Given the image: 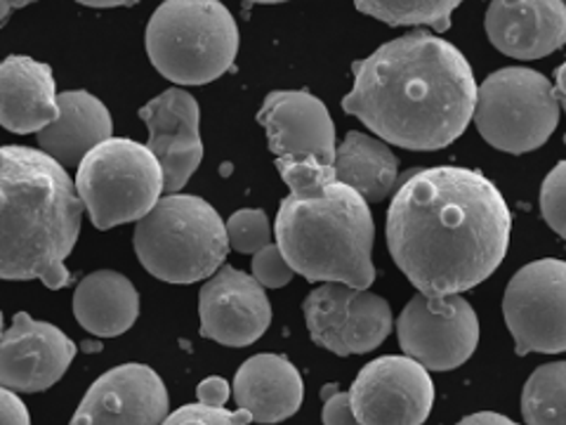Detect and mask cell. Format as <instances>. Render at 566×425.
Listing matches in <instances>:
<instances>
[{
	"instance_id": "1",
	"label": "cell",
	"mask_w": 566,
	"mask_h": 425,
	"mask_svg": "<svg viewBox=\"0 0 566 425\" xmlns=\"http://www.w3.org/2000/svg\"><path fill=\"white\" fill-rule=\"evenodd\" d=\"M512 212L480 173L437 166L411 173L387 210V246L397 268L424 296L480 287L507 253Z\"/></svg>"
},
{
	"instance_id": "2",
	"label": "cell",
	"mask_w": 566,
	"mask_h": 425,
	"mask_svg": "<svg viewBox=\"0 0 566 425\" xmlns=\"http://www.w3.org/2000/svg\"><path fill=\"white\" fill-rule=\"evenodd\" d=\"M354 87L343 110L387 145L444 149L474 116L476 81L453 43L428 31L406 33L354 62Z\"/></svg>"
},
{
	"instance_id": "3",
	"label": "cell",
	"mask_w": 566,
	"mask_h": 425,
	"mask_svg": "<svg viewBox=\"0 0 566 425\" xmlns=\"http://www.w3.org/2000/svg\"><path fill=\"white\" fill-rule=\"evenodd\" d=\"M83 201L66 168L43 149L0 147V279L66 289L64 260L81 235Z\"/></svg>"
},
{
	"instance_id": "4",
	"label": "cell",
	"mask_w": 566,
	"mask_h": 425,
	"mask_svg": "<svg viewBox=\"0 0 566 425\" xmlns=\"http://www.w3.org/2000/svg\"><path fill=\"white\" fill-rule=\"evenodd\" d=\"M274 235L291 268L307 281H340L368 289L376 281V225L357 189L335 180L314 197L289 194L281 201Z\"/></svg>"
},
{
	"instance_id": "5",
	"label": "cell",
	"mask_w": 566,
	"mask_h": 425,
	"mask_svg": "<svg viewBox=\"0 0 566 425\" xmlns=\"http://www.w3.org/2000/svg\"><path fill=\"white\" fill-rule=\"evenodd\" d=\"M135 253L149 274L193 283L220 270L229 251L227 225L201 197L166 194L135 227Z\"/></svg>"
},
{
	"instance_id": "6",
	"label": "cell",
	"mask_w": 566,
	"mask_h": 425,
	"mask_svg": "<svg viewBox=\"0 0 566 425\" xmlns=\"http://www.w3.org/2000/svg\"><path fill=\"white\" fill-rule=\"evenodd\" d=\"M147 55L164 79L206 85L232 69L239 29L220 0H164L147 24Z\"/></svg>"
},
{
	"instance_id": "7",
	"label": "cell",
	"mask_w": 566,
	"mask_h": 425,
	"mask_svg": "<svg viewBox=\"0 0 566 425\" xmlns=\"http://www.w3.org/2000/svg\"><path fill=\"white\" fill-rule=\"evenodd\" d=\"M78 197L97 229L137 222L164 194V168L147 145L109 137L87 152L76 173Z\"/></svg>"
},
{
	"instance_id": "8",
	"label": "cell",
	"mask_w": 566,
	"mask_h": 425,
	"mask_svg": "<svg viewBox=\"0 0 566 425\" xmlns=\"http://www.w3.org/2000/svg\"><path fill=\"white\" fill-rule=\"evenodd\" d=\"M559 97L543 74L507 66L476 87L474 126L491 147L526 154L543 147L559 123Z\"/></svg>"
},
{
	"instance_id": "9",
	"label": "cell",
	"mask_w": 566,
	"mask_h": 425,
	"mask_svg": "<svg viewBox=\"0 0 566 425\" xmlns=\"http://www.w3.org/2000/svg\"><path fill=\"white\" fill-rule=\"evenodd\" d=\"M503 314L520 357L566 352V260L543 258L522 268L507 283Z\"/></svg>"
},
{
	"instance_id": "10",
	"label": "cell",
	"mask_w": 566,
	"mask_h": 425,
	"mask_svg": "<svg viewBox=\"0 0 566 425\" xmlns=\"http://www.w3.org/2000/svg\"><path fill=\"white\" fill-rule=\"evenodd\" d=\"M397 335L403 354L428 371L463 366L480 343V319L460 293L418 296L397 319Z\"/></svg>"
},
{
	"instance_id": "11",
	"label": "cell",
	"mask_w": 566,
	"mask_h": 425,
	"mask_svg": "<svg viewBox=\"0 0 566 425\" xmlns=\"http://www.w3.org/2000/svg\"><path fill=\"white\" fill-rule=\"evenodd\" d=\"M303 312L312 341L340 357L376 350L392 331L385 298L340 281H322L305 298Z\"/></svg>"
},
{
	"instance_id": "12",
	"label": "cell",
	"mask_w": 566,
	"mask_h": 425,
	"mask_svg": "<svg viewBox=\"0 0 566 425\" xmlns=\"http://www.w3.org/2000/svg\"><path fill=\"white\" fill-rule=\"evenodd\" d=\"M352 410L361 425L424 423L434 406V383L409 354L368 362L352 387Z\"/></svg>"
},
{
	"instance_id": "13",
	"label": "cell",
	"mask_w": 566,
	"mask_h": 425,
	"mask_svg": "<svg viewBox=\"0 0 566 425\" xmlns=\"http://www.w3.org/2000/svg\"><path fill=\"white\" fill-rule=\"evenodd\" d=\"M201 335L229 348L260 341L272 324V305L262 283L232 265H220L199 293Z\"/></svg>"
},
{
	"instance_id": "14",
	"label": "cell",
	"mask_w": 566,
	"mask_h": 425,
	"mask_svg": "<svg viewBox=\"0 0 566 425\" xmlns=\"http://www.w3.org/2000/svg\"><path fill=\"white\" fill-rule=\"evenodd\" d=\"M76 357V343L55 324L17 312L0 335V385L14 393H43L55 385Z\"/></svg>"
},
{
	"instance_id": "15",
	"label": "cell",
	"mask_w": 566,
	"mask_h": 425,
	"mask_svg": "<svg viewBox=\"0 0 566 425\" xmlns=\"http://www.w3.org/2000/svg\"><path fill=\"white\" fill-rule=\"evenodd\" d=\"M149 128V149L164 168V191H180L203 158L199 104L182 87H170L139 110Z\"/></svg>"
},
{
	"instance_id": "16",
	"label": "cell",
	"mask_w": 566,
	"mask_h": 425,
	"mask_svg": "<svg viewBox=\"0 0 566 425\" xmlns=\"http://www.w3.org/2000/svg\"><path fill=\"white\" fill-rule=\"evenodd\" d=\"M168 393L161 376L145 364H120L87 390L71 423H164Z\"/></svg>"
},
{
	"instance_id": "17",
	"label": "cell",
	"mask_w": 566,
	"mask_h": 425,
	"mask_svg": "<svg viewBox=\"0 0 566 425\" xmlns=\"http://www.w3.org/2000/svg\"><path fill=\"white\" fill-rule=\"evenodd\" d=\"M484 24L493 48L515 60H541L566 45L564 0H491Z\"/></svg>"
},
{
	"instance_id": "18",
	"label": "cell",
	"mask_w": 566,
	"mask_h": 425,
	"mask_svg": "<svg viewBox=\"0 0 566 425\" xmlns=\"http://www.w3.org/2000/svg\"><path fill=\"white\" fill-rule=\"evenodd\" d=\"M258 121L268 131L276 156L314 154L324 164L335 162V126L326 104L307 91H274L264 97Z\"/></svg>"
},
{
	"instance_id": "19",
	"label": "cell",
	"mask_w": 566,
	"mask_h": 425,
	"mask_svg": "<svg viewBox=\"0 0 566 425\" xmlns=\"http://www.w3.org/2000/svg\"><path fill=\"white\" fill-rule=\"evenodd\" d=\"M60 116L52 69L33 58L0 62V126L17 135L39 133Z\"/></svg>"
},
{
	"instance_id": "20",
	"label": "cell",
	"mask_w": 566,
	"mask_h": 425,
	"mask_svg": "<svg viewBox=\"0 0 566 425\" xmlns=\"http://www.w3.org/2000/svg\"><path fill=\"white\" fill-rule=\"evenodd\" d=\"M234 400L258 423H279L297 414L305 400L300 371L281 354L262 352L243 362L234 379Z\"/></svg>"
},
{
	"instance_id": "21",
	"label": "cell",
	"mask_w": 566,
	"mask_h": 425,
	"mask_svg": "<svg viewBox=\"0 0 566 425\" xmlns=\"http://www.w3.org/2000/svg\"><path fill=\"white\" fill-rule=\"evenodd\" d=\"M57 106L60 116L35 133L39 147L64 168H76L87 152L112 137V114L102 100L87 91L60 93Z\"/></svg>"
},
{
	"instance_id": "22",
	"label": "cell",
	"mask_w": 566,
	"mask_h": 425,
	"mask_svg": "<svg viewBox=\"0 0 566 425\" xmlns=\"http://www.w3.org/2000/svg\"><path fill=\"white\" fill-rule=\"evenodd\" d=\"M74 314L87 333L116 339L137 322L139 293L128 277L99 270L81 279L74 291Z\"/></svg>"
},
{
	"instance_id": "23",
	"label": "cell",
	"mask_w": 566,
	"mask_h": 425,
	"mask_svg": "<svg viewBox=\"0 0 566 425\" xmlns=\"http://www.w3.org/2000/svg\"><path fill=\"white\" fill-rule=\"evenodd\" d=\"M335 177L357 189L370 204L382 201L395 189L399 177V158L385 139L352 131L335 152Z\"/></svg>"
},
{
	"instance_id": "24",
	"label": "cell",
	"mask_w": 566,
	"mask_h": 425,
	"mask_svg": "<svg viewBox=\"0 0 566 425\" xmlns=\"http://www.w3.org/2000/svg\"><path fill=\"white\" fill-rule=\"evenodd\" d=\"M522 416L531 425L566 423V362L538 366L522 393Z\"/></svg>"
},
{
	"instance_id": "25",
	"label": "cell",
	"mask_w": 566,
	"mask_h": 425,
	"mask_svg": "<svg viewBox=\"0 0 566 425\" xmlns=\"http://www.w3.org/2000/svg\"><path fill=\"white\" fill-rule=\"evenodd\" d=\"M463 0H354L359 12L389 27H432L444 33L451 27L453 10Z\"/></svg>"
},
{
	"instance_id": "26",
	"label": "cell",
	"mask_w": 566,
	"mask_h": 425,
	"mask_svg": "<svg viewBox=\"0 0 566 425\" xmlns=\"http://www.w3.org/2000/svg\"><path fill=\"white\" fill-rule=\"evenodd\" d=\"M276 170L295 197H314L338 180L333 164H324L314 154L276 156Z\"/></svg>"
},
{
	"instance_id": "27",
	"label": "cell",
	"mask_w": 566,
	"mask_h": 425,
	"mask_svg": "<svg viewBox=\"0 0 566 425\" xmlns=\"http://www.w3.org/2000/svg\"><path fill=\"white\" fill-rule=\"evenodd\" d=\"M227 237L229 248H234V251L258 253L262 246H268L272 241L270 220L264 216V210L258 208L237 210L234 216L227 220Z\"/></svg>"
},
{
	"instance_id": "28",
	"label": "cell",
	"mask_w": 566,
	"mask_h": 425,
	"mask_svg": "<svg viewBox=\"0 0 566 425\" xmlns=\"http://www.w3.org/2000/svg\"><path fill=\"white\" fill-rule=\"evenodd\" d=\"M541 212L547 227L566 239V162H559L543 180Z\"/></svg>"
},
{
	"instance_id": "29",
	"label": "cell",
	"mask_w": 566,
	"mask_h": 425,
	"mask_svg": "<svg viewBox=\"0 0 566 425\" xmlns=\"http://www.w3.org/2000/svg\"><path fill=\"white\" fill-rule=\"evenodd\" d=\"M295 270L291 268V262L286 256L281 253L279 243H268L262 246L260 251L253 258V277L262 283L264 289H281L293 279Z\"/></svg>"
},
{
	"instance_id": "30",
	"label": "cell",
	"mask_w": 566,
	"mask_h": 425,
	"mask_svg": "<svg viewBox=\"0 0 566 425\" xmlns=\"http://www.w3.org/2000/svg\"><path fill=\"white\" fill-rule=\"evenodd\" d=\"M253 416L248 414L245 410H239V412H227L224 406H212V404H187V406H180V410L172 412L166 423H172V425H185V423H193V425H227V423H237V425H243V423H251Z\"/></svg>"
},
{
	"instance_id": "31",
	"label": "cell",
	"mask_w": 566,
	"mask_h": 425,
	"mask_svg": "<svg viewBox=\"0 0 566 425\" xmlns=\"http://www.w3.org/2000/svg\"><path fill=\"white\" fill-rule=\"evenodd\" d=\"M322 400H324V423L338 425V423H357L352 410V395L343 393V390L328 383L322 387Z\"/></svg>"
},
{
	"instance_id": "32",
	"label": "cell",
	"mask_w": 566,
	"mask_h": 425,
	"mask_svg": "<svg viewBox=\"0 0 566 425\" xmlns=\"http://www.w3.org/2000/svg\"><path fill=\"white\" fill-rule=\"evenodd\" d=\"M29 421H31V416L27 412V404L14 395V390L0 385V423L27 425Z\"/></svg>"
},
{
	"instance_id": "33",
	"label": "cell",
	"mask_w": 566,
	"mask_h": 425,
	"mask_svg": "<svg viewBox=\"0 0 566 425\" xmlns=\"http://www.w3.org/2000/svg\"><path fill=\"white\" fill-rule=\"evenodd\" d=\"M229 393H232V387H229V383L220 376H212V379H206L199 383L197 387V395H199V402L203 404H212V406H224L227 400H229Z\"/></svg>"
},
{
	"instance_id": "34",
	"label": "cell",
	"mask_w": 566,
	"mask_h": 425,
	"mask_svg": "<svg viewBox=\"0 0 566 425\" xmlns=\"http://www.w3.org/2000/svg\"><path fill=\"white\" fill-rule=\"evenodd\" d=\"M463 423L465 425H470V423L472 425H510L512 421L503 414H495V412H476L472 416H465Z\"/></svg>"
},
{
	"instance_id": "35",
	"label": "cell",
	"mask_w": 566,
	"mask_h": 425,
	"mask_svg": "<svg viewBox=\"0 0 566 425\" xmlns=\"http://www.w3.org/2000/svg\"><path fill=\"white\" fill-rule=\"evenodd\" d=\"M31 3H35V0H0V29H3L6 22L10 20L12 10H22Z\"/></svg>"
},
{
	"instance_id": "36",
	"label": "cell",
	"mask_w": 566,
	"mask_h": 425,
	"mask_svg": "<svg viewBox=\"0 0 566 425\" xmlns=\"http://www.w3.org/2000/svg\"><path fill=\"white\" fill-rule=\"evenodd\" d=\"M76 3L87 8H130L137 6L139 0H76Z\"/></svg>"
},
{
	"instance_id": "37",
	"label": "cell",
	"mask_w": 566,
	"mask_h": 425,
	"mask_svg": "<svg viewBox=\"0 0 566 425\" xmlns=\"http://www.w3.org/2000/svg\"><path fill=\"white\" fill-rule=\"evenodd\" d=\"M555 93H557V97L559 100H566V62L557 69V74H555Z\"/></svg>"
},
{
	"instance_id": "38",
	"label": "cell",
	"mask_w": 566,
	"mask_h": 425,
	"mask_svg": "<svg viewBox=\"0 0 566 425\" xmlns=\"http://www.w3.org/2000/svg\"><path fill=\"white\" fill-rule=\"evenodd\" d=\"M81 350H83V352H99V350H102V343H99V341H83V343H81Z\"/></svg>"
},
{
	"instance_id": "39",
	"label": "cell",
	"mask_w": 566,
	"mask_h": 425,
	"mask_svg": "<svg viewBox=\"0 0 566 425\" xmlns=\"http://www.w3.org/2000/svg\"><path fill=\"white\" fill-rule=\"evenodd\" d=\"M248 3H264V6H272V3H286V0H248Z\"/></svg>"
},
{
	"instance_id": "40",
	"label": "cell",
	"mask_w": 566,
	"mask_h": 425,
	"mask_svg": "<svg viewBox=\"0 0 566 425\" xmlns=\"http://www.w3.org/2000/svg\"><path fill=\"white\" fill-rule=\"evenodd\" d=\"M6 331H3V312H0V335H3Z\"/></svg>"
},
{
	"instance_id": "41",
	"label": "cell",
	"mask_w": 566,
	"mask_h": 425,
	"mask_svg": "<svg viewBox=\"0 0 566 425\" xmlns=\"http://www.w3.org/2000/svg\"><path fill=\"white\" fill-rule=\"evenodd\" d=\"M559 106H562V110L566 112V100H559Z\"/></svg>"
},
{
	"instance_id": "42",
	"label": "cell",
	"mask_w": 566,
	"mask_h": 425,
	"mask_svg": "<svg viewBox=\"0 0 566 425\" xmlns=\"http://www.w3.org/2000/svg\"><path fill=\"white\" fill-rule=\"evenodd\" d=\"M564 142H566V137H564Z\"/></svg>"
},
{
	"instance_id": "43",
	"label": "cell",
	"mask_w": 566,
	"mask_h": 425,
	"mask_svg": "<svg viewBox=\"0 0 566 425\" xmlns=\"http://www.w3.org/2000/svg\"><path fill=\"white\" fill-rule=\"evenodd\" d=\"M564 3H566V0H564Z\"/></svg>"
}]
</instances>
